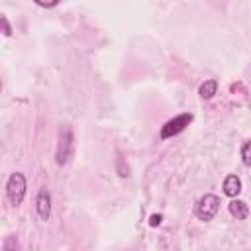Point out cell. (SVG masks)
Listing matches in <instances>:
<instances>
[{
  "label": "cell",
  "mask_w": 251,
  "mask_h": 251,
  "mask_svg": "<svg viewBox=\"0 0 251 251\" xmlns=\"http://www.w3.org/2000/svg\"><path fill=\"white\" fill-rule=\"evenodd\" d=\"M73 155V129L69 126L59 129V141H57V153L55 161L57 165H65Z\"/></svg>",
  "instance_id": "cell-2"
},
{
  "label": "cell",
  "mask_w": 251,
  "mask_h": 251,
  "mask_svg": "<svg viewBox=\"0 0 251 251\" xmlns=\"http://www.w3.org/2000/svg\"><path fill=\"white\" fill-rule=\"evenodd\" d=\"M24 194H25V176L22 173H12L8 182H6V196H8V200L14 206H18V204H22Z\"/></svg>",
  "instance_id": "cell-3"
},
{
  "label": "cell",
  "mask_w": 251,
  "mask_h": 251,
  "mask_svg": "<svg viewBox=\"0 0 251 251\" xmlns=\"http://www.w3.org/2000/svg\"><path fill=\"white\" fill-rule=\"evenodd\" d=\"M241 161L245 167H251V139L247 143H243V147H241Z\"/></svg>",
  "instance_id": "cell-10"
},
{
  "label": "cell",
  "mask_w": 251,
  "mask_h": 251,
  "mask_svg": "<svg viewBox=\"0 0 251 251\" xmlns=\"http://www.w3.org/2000/svg\"><path fill=\"white\" fill-rule=\"evenodd\" d=\"M2 251H20V243L16 235H8L2 243Z\"/></svg>",
  "instance_id": "cell-9"
},
{
  "label": "cell",
  "mask_w": 251,
  "mask_h": 251,
  "mask_svg": "<svg viewBox=\"0 0 251 251\" xmlns=\"http://www.w3.org/2000/svg\"><path fill=\"white\" fill-rule=\"evenodd\" d=\"M218 210H220V198L216 194H204L194 204V216L198 220H202V222L214 220V216L218 214Z\"/></svg>",
  "instance_id": "cell-1"
},
{
  "label": "cell",
  "mask_w": 251,
  "mask_h": 251,
  "mask_svg": "<svg viewBox=\"0 0 251 251\" xmlns=\"http://www.w3.org/2000/svg\"><path fill=\"white\" fill-rule=\"evenodd\" d=\"M224 192L229 196V198H235L239 192H241V180L237 175H227L224 178Z\"/></svg>",
  "instance_id": "cell-6"
},
{
  "label": "cell",
  "mask_w": 251,
  "mask_h": 251,
  "mask_svg": "<svg viewBox=\"0 0 251 251\" xmlns=\"http://www.w3.org/2000/svg\"><path fill=\"white\" fill-rule=\"evenodd\" d=\"M35 208H37V216L41 220H49V216H51V194H49L47 188H41L37 192Z\"/></svg>",
  "instance_id": "cell-5"
},
{
  "label": "cell",
  "mask_w": 251,
  "mask_h": 251,
  "mask_svg": "<svg viewBox=\"0 0 251 251\" xmlns=\"http://www.w3.org/2000/svg\"><path fill=\"white\" fill-rule=\"evenodd\" d=\"M216 90H218V80H214V78H210V80H204L202 84H200V96L204 98V100H210L214 94H216Z\"/></svg>",
  "instance_id": "cell-8"
},
{
  "label": "cell",
  "mask_w": 251,
  "mask_h": 251,
  "mask_svg": "<svg viewBox=\"0 0 251 251\" xmlns=\"http://www.w3.org/2000/svg\"><path fill=\"white\" fill-rule=\"evenodd\" d=\"M0 25H2V33H4V35H12V27H10L6 16H0Z\"/></svg>",
  "instance_id": "cell-11"
},
{
  "label": "cell",
  "mask_w": 251,
  "mask_h": 251,
  "mask_svg": "<svg viewBox=\"0 0 251 251\" xmlns=\"http://www.w3.org/2000/svg\"><path fill=\"white\" fill-rule=\"evenodd\" d=\"M161 220H163V216H161V214H153V216L149 218V226H153V227H155V226H159V224H161Z\"/></svg>",
  "instance_id": "cell-12"
},
{
  "label": "cell",
  "mask_w": 251,
  "mask_h": 251,
  "mask_svg": "<svg viewBox=\"0 0 251 251\" xmlns=\"http://www.w3.org/2000/svg\"><path fill=\"white\" fill-rule=\"evenodd\" d=\"M192 122V114H178L176 118L169 120L163 127H161V139H169V137H175L178 135L180 131H184V127Z\"/></svg>",
  "instance_id": "cell-4"
},
{
  "label": "cell",
  "mask_w": 251,
  "mask_h": 251,
  "mask_svg": "<svg viewBox=\"0 0 251 251\" xmlns=\"http://www.w3.org/2000/svg\"><path fill=\"white\" fill-rule=\"evenodd\" d=\"M227 208H229V214H231L235 220H245V218L249 216V206H247L243 200L233 198V200L227 204Z\"/></svg>",
  "instance_id": "cell-7"
}]
</instances>
